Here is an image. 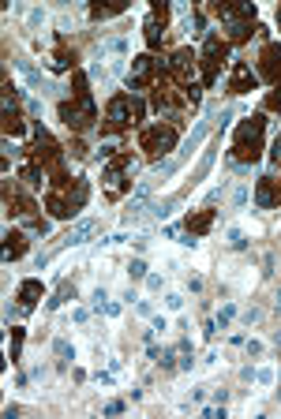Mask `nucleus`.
Returning a JSON list of instances; mask_svg holds the SVG:
<instances>
[{"label":"nucleus","instance_id":"1","mask_svg":"<svg viewBox=\"0 0 281 419\" xmlns=\"http://www.w3.org/2000/svg\"><path fill=\"white\" fill-rule=\"evenodd\" d=\"M262 132H266V116H248L240 120L237 135H232V161L237 165H255L262 154Z\"/></svg>","mask_w":281,"mask_h":419},{"label":"nucleus","instance_id":"2","mask_svg":"<svg viewBox=\"0 0 281 419\" xmlns=\"http://www.w3.org/2000/svg\"><path fill=\"white\" fill-rule=\"evenodd\" d=\"M225 57H229V38H221V34H206V38H203V53H199L206 87H214V82H218Z\"/></svg>","mask_w":281,"mask_h":419},{"label":"nucleus","instance_id":"3","mask_svg":"<svg viewBox=\"0 0 281 419\" xmlns=\"http://www.w3.org/2000/svg\"><path fill=\"white\" fill-rule=\"evenodd\" d=\"M131 172H135V157L131 154H117L112 161H105V195L109 199H120L131 188Z\"/></svg>","mask_w":281,"mask_h":419},{"label":"nucleus","instance_id":"4","mask_svg":"<svg viewBox=\"0 0 281 419\" xmlns=\"http://www.w3.org/2000/svg\"><path fill=\"white\" fill-rule=\"evenodd\" d=\"M143 120V101H139L135 94H117L109 101V124L105 132H120V127L128 124H139Z\"/></svg>","mask_w":281,"mask_h":419},{"label":"nucleus","instance_id":"5","mask_svg":"<svg viewBox=\"0 0 281 419\" xmlns=\"http://www.w3.org/2000/svg\"><path fill=\"white\" fill-rule=\"evenodd\" d=\"M176 139H180V127H173V124H154V127H143V139H139V146L146 150V157H165L169 150H176Z\"/></svg>","mask_w":281,"mask_h":419},{"label":"nucleus","instance_id":"6","mask_svg":"<svg viewBox=\"0 0 281 419\" xmlns=\"http://www.w3.org/2000/svg\"><path fill=\"white\" fill-rule=\"evenodd\" d=\"M60 120L71 127V132H83V127H90L94 124V116H98V109H94V98H75V101H60Z\"/></svg>","mask_w":281,"mask_h":419},{"label":"nucleus","instance_id":"7","mask_svg":"<svg viewBox=\"0 0 281 419\" xmlns=\"http://www.w3.org/2000/svg\"><path fill=\"white\" fill-rule=\"evenodd\" d=\"M8 210H12V217H19L31 232H42V236L49 232V221H42V217L34 213L37 206H34L31 195H12V191H8Z\"/></svg>","mask_w":281,"mask_h":419},{"label":"nucleus","instance_id":"8","mask_svg":"<svg viewBox=\"0 0 281 419\" xmlns=\"http://www.w3.org/2000/svg\"><path fill=\"white\" fill-rule=\"evenodd\" d=\"M154 71H157V60L150 57V53H139V57H131V75H128L131 94H135V90H146L150 82H154Z\"/></svg>","mask_w":281,"mask_h":419},{"label":"nucleus","instance_id":"9","mask_svg":"<svg viewBox=\"0 0 281 419\" xmlns=\"http://www.w3.org/2000/svg\"><path fill=\"white\" fill-rule=\"evenodd\" d=\"M31 157H34V165H56L60 161V146H56V139L49 135V132H42V127H37L34 132V143H31Z\"/></svg>","mask_w":281,"mask_h":419},{"label":"nucleus","instance_id":"10","mask_svg":"<svg viewBox=\"0 0 281 419\" xmlns=\"http://www.w3.org/2000/svg\"><path fill=\"white\" fill-rule=\"evenodd\" d=\"M259 75L266 79V82H274V87H281V42H270L266 49H262Z\"/></svg>","mask_w":281,"mask_h":419},{"label":"nucleus","instance_id":"11","mask_svg":"<svg viewBox=\"0 0 281 419\" xmlns=\"http://www.w3.org/2000/svg\"><path fill=\"white\" fill-rule=\"evenodd\" d=\"M169 71L176 75L180 90H184V87H191V82H195V53H191V49H176V53H173V60H169Z\"/></svg>","mask_w":281,"mask_h":419},{"label":"nucleus","instance_id":"12","mask_svg":"<svg viewBox=\"0 0 281 419\" xmlns=\"http://www.w3.org/2000/svg\"><path fill=\"white\" fill-rule=\"evenodd\" d=\"M255 82H259V75L251 71L248 60H237V64H232V71H229V94H251V90H255Z\"/></svg>","mask_w":281,"mask_h":419},{"label":"nucleus","instance_id":"13","mask_svg":"<svg viewBox=\"0 0 281 419\" xmlns=\"http://www.w3.org/2000/svg\"><path fill=\"white\" fill-rule=\"evenodd\" d=\"M255 206H262V210H278L281 206V180H274V176H259Z\"/></svg>","mask_w":281,"mask_h":419},{"label":"nucleus","instance_id":"14","mask_svg":"<svg viewBox=\"0 0 281 419\" xmlns=\"http://www.w3.org/2000/svg\"><path fill=\"white\" fill-rule=\"evenodd\" d=\"M214 15L225 23H255V15H259V8L255 4H214Z\"/></svg>","mask_w":281,"mask_h":419},{"label":"nucleus","instance_id":"15","mask_svg":"<svg viewBox=\"0 0 281 419\" xmlns=\"http://www.w3.org/2000/svg\"><path fill=\"white\" fill-rule=\"evenodd\" d=\"M94 229H98V221H94V217H83L79 221V225H75L71 232H68V236H64L60 240V244H56V251H64V247H79V244H87V236H90V232Z\"/></svg>","mask_w":281,"mask_h":419},{"label":"nucleus","instance_id":"16","mask_svg":"<svg viewBox=\"0 0 281 419\" xmlns=\"http://www.w3.org/2000/svg\"><path fill=\"white\" fill-rule=\"evenodd\" d=\"M42 292H45V288H42V281H23V285H19V292H15L19 311H31V307H34L37 300H42Z\"/></svg>","mask_w":281,"mask_h":419},{"label":"nucleus","instance_id":"17","mask_svg":"<svg viewBox=\"0 0 281 419\" xmlns=\"http://www.w3.org/2000/svg\"><path fill=\"white\" fill-rule=\"evenodd\" d=\"M64 195H68V202H71V210L79 213L83 206H87V195H90V184L83 180V176H75V180L68 184V188H64Z\"/></svg>","mask_w":281,"mask_h":419},{"label":"nucleus","instance_id":"18","mask_svg":"<svg viewBox=\"0 0 281 419\" xmlns=\"http://www.w3.org/2000/svg\"><path fill=\"white\" fill-rule=\"evenodd\" d=\"M26 244H31V240H26V232L12 229L4 236V258H8V262H12V258H23L26 255Z\"/></svg>","mask_w":281,"mask_h":419},{"label":"nucleus","instance_id":"19","mask_svg":"<svg viewBox=\"0 0 281 419\" xmlns=\"http://www.w3.org/2000/svg\"><path fill=\"white\" fill-rule=\"evenodd\" d=\"M187 232H191V236H203V232H210V225H214V210L206 206V210H195V213H187Z\"/></svg>","mask_w":281,"mask_h":419},{"label":"nucleus","instance_id":"20","mask_svg":"<svg viewBox=\"0 0 281 419\" xmlns=\"http://www.w3.org/2000/svg\"><path fill=\"white\" fill-rule=\"evenodd\" d=\"M45 206H49V213H53V217H75V210H71V202H68V195H64V191H49V195H45Z\"/></svg>","mask_w":281,"mask_h":419},{"label":"nucleus","instance_id":"21","mask_svg":"<svg viewBox=\"0 0 281 419\" xmlns=\"http://www.w3.org/2000/svg\"><path fill=\"white\" fill-rule=\"evenodd\" d=\"M71 64H75V53L68 49V45H64V38H60V34H56V53H53V68H56V71H68Z\"/></svg>","mask_w":281,"mask_h":419},{"label":"nucleus","instance_id":"22","mask_svg":"<svg viewBox=\"0 0 281 419\" xmlns=\"http://www.w3.org/2000/svg\"><path fill=\"white\" fill-rule=\"evenodd\" d=\"M19 180H23L26 188L34 191V188H42V180H45V169H42V165H34V161H31V165H23V169H19Z\"/></svg>","mask_w":281,"mask_h":419},{"label":"nucleus","instance_id":"23","mask_svg":"<svg viewBox=\"0 0 281 419\" xmlns=\"http://www.w3.org/2000/svg\"><path fill=\"white\" fill-rule=\"evenodd\" d=\"M255 30H259L255 23H232V26H229V42H248Z\"/></svg>","mask_w":281,"mask_h":419},{"label":"nucleus","instance_id":"24","mask_svg":"<svg viewBox=\"0 0 281 419\" xmlns=\"http://www.w3.org/2000/svg\"><path fill=\"white\" fill-rule=\"evenodd\" d=\"M19 352H23V330L12 326V337H8V359L19 363Z\"/></svg>","mask_w":281,"mask_h":419},{"label":"nucleus","instance_id":"25","mask_svg":"<svg viewBox=\"0 0 281 419\" xmlns=\"http://www.w3.org/2000/svg\"><path fill=\"white\" fill-rule=\"evenodd\" d=\"M68 300H75V285H60V288H56V296L49 300V311H53V307H64Z\"/></svg>","mask_w":281,"mask_h":419},{"label":"nucleus","instance_id":"26","mask_svg":"<svg viewBox=\"0 0 281 419\" xmlns=\"http://www.w3.org/2000/svg\"><path fill=\"white\" fill-rule=\"evenodd\" d=\"M184 101H187V105H191V109H199V101H203V87H199V82H191V87H184Z\"/></svg>","mask_w":281,"mask_h":419},{"label":"nucleus","instance_id":"27","mask_svg":"<svg viewBox=\"0 0 281 419\" xmlns=\"http://www.w3.org/2000/svg\"><path fill=\"white\" fill-rule=\"evenodd\" d=\"M53 352H56L60 359H71V356H75V348H71V344L64 341V337H56V341H53Z\"/></svg>","mask_w":281,"mask_h":419},{"label":"nucleus","instance_id":"28","mask_svg":"<svg viewBox=\"0 0 281 419\" xmlns=\"http://www.w3.org/2000/svg\"><path fill=\"white\" fill-rule=\"evenodd\" d=\"M266 109H270V113H281V87H274L266 94Z\"/></svg>","mask_w":281,"mask_h":419},{"label":"nucleus","instance_id":"29","mask_svg":"<svg viewBox=\"0 0 281 419\" xmlns=\"http://www.w3.org/2000/svg\"><path fill=\"white\" fill-rule=\"evenodd\" d=\"M128 277H131V281H139V277H146V262H143V258H135V262L128 266Z\"/></svg>","mask_w":281,"mask_h":419},{"label":"nucleus","instance_id":"30","mask_svg":"<svg viewBox=\"0 0 281 419\" xmlns=\"http://www.w3.org/2000/svg\"><path fill=\"white\" fill-rule=\"evenodd\" d=\"M270 161H274L278 169H281V132L274 135V146H270Z\"/></svg>","mask_w":281,"mask_h":419},{"label":"nucleus","instance_id":"31","mask_svg":"<svg viewBox=\"0 0 281 419\" xmlns=\"http://www.w3.org/2000/svg\"><path fill=\"white\" fill-rule=\"evenodd\" d=\"M244 244H248V240H244V232H240V229H229V247H237V251H240Z\"/></svg>","mask_w":281,"mask_h":419},{"label":"nucleus","instance_id":"32","mask_svg":"<svg viewBox=\"0 0 281 419\" xmlns=\"http://www.w3.org/2000/svg\"><path fill=\"white\" fill-rule=\"evenodd\" d=\"M165 307H169V311H180V307H184V300H180L176 292H169V296H165Z\"/></svg>","mask_w":281,"mask_h":419},{"label":"nucleus","instance_id":"33","mask_svg":"<svg viewBox=\"0 0 281 419\" xmlns=\"http://www.w3.org/2000/svg\"><path fill=\"white\" fill-rule=\"evenodd\" d=\"M262 319V311H259V307H248V311H244V322H248V326H255Z\"/></svg>","mask_w":281,"mask_h":419},{"label":"nucleus","instance_id":"34","mask_svg":"<svg viewBox=\"0 0 281 419\" xmlns=\"http://www.w3.org/2000/svg\"><path fill=\"white\" fill-rule=\"evenodd\" d=\"M232 314H237V307H221V314H218V326H229V319H232Z\"/></svg>","mask_w":281,"mask_h":419},{"label":"nucleus","instance_id":"35","mask_svg":"<svg viewBox=\"0 0 281 419\" xmlns=\"http://www.w3.org/2000/svg\"><path fill=\"white\" fill-rule=\"evenodd\" d=\"M120 412H124V400H109L105 404V416H120Z\"/></svg>","mask_w":281,"mask_h":419},{"label":"nucleus","instance_id":"36","mask_svg":"<svg viewBox=\"0 0 281 419\" xmlns=\"http://www.w3.org/2000/svg\"><path fill=\"white\" fill-rule=\"evenodd\" d=\"M68 154H71V157H83V154H87V146H83L79 139H75V143H68Z\"/></svg>","mask_w":281,"mask_h":419},{"label":"nucleus","instance_id":"37","mask_svg":"<svg viewBox=\"0 0 281 419\" xmlns=\"http://www.w3.org/2000/svg\"><path fill=\"white\" fill-rule=\"evenodd\" d=\"M255 378L262 382V386H270V382H274V371H255Z\"/></svg>","mask_w":281,"mask_h":419},{"label":"nucleus","instance_id":"38","mask_svg":"<svg viewBox=\"0 0 281 419\" xmlns=\"http://www.w3.org/2000/svg\"><path fill=\"white\" fill-rule=\"evenodd\" d=\"M232 202H237V206H244V202H248V188H237V195H232Z\"/></svg>","mask_w":281,"mask_h":419},{"label":"nucleus","instance_id":"39","mask_svg":"<svg viewBox=\"0 0 281 419\" xmlns=\"http://www.w3.org/2000/svg\"><path fill=\"white\" fill-rule=\"evenodd\" d=\"M101 307H105V292L98 288V292H94V311H101Z\"/></svg>","mask_w":281,"mask_h":419},{"label":"nucleus","instance_id":"40","mask_svg":"<svg viewBox=\"0 0 281 419\" xmlns=\"http://www.w3.org/2000/svg\"><path fill=\"white\" fill-rule=\"evenodd\" d=\"M274 303H278V307H281V288H278V296H274Z\"/></svg>","mask_w":281,"mask_h":419},{"label":"nucleus","instance_id":"41","mask_svg":"<svg viewBox=\"0 0 281 419\" xmlns=\"http://www.w3.org/2000/svg\"><path fill=\"white\" fill-rule=\"evenodd\" d=\"M278 23H281V8H278Z\"/></svg>","mask_w":281,"mask_h":419}]
</instances>
